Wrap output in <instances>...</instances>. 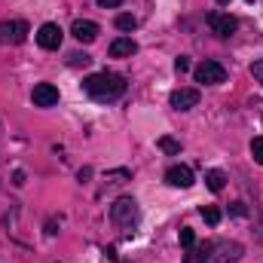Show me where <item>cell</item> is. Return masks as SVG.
Returning <instances> with one entry per match:
<instances>
[{
	"mask_svg": "<svg viewBox=\"0 0 263 263\" xmlns=\"http://www.w3.org/2000/svg\"><path fill=\"white\" fill-rule=\"evenodd\" d=\"M83 89L86 95L98 98V101H114L126 92V77L114 73V70H101V73H89L83 80Z\"/></svg>",
	"mask_w": 263,
	"mask_h": 263,
	"instance_id": "obj_1",
	"label": "cell"
},
{
	"mask_svg": "<svg viewBox=\"0 0 263 263\" xmlns=\"http://www.w3.org/2000/svg\"><path fill=\"white\" fill-rule=\"evenodd\" d=\"M110 220L123 230V233H135L138 220H141V211H138V202L132 196H120L110 205Z\"/></svg>",
	"mask_w": 263,
	"mask_h": 263,
	"instance_id": "obj_2",
	"label": "cell"
},
{
	"mask_svg": "<svg viewBox=\"0 0 263 263\" xmlns=\"http://www.w3.org/2000/svg\"><path fill=\"white\" fill-rule=\"evenodd\" d=\"M242 254H245V248L239 242H211V245L202 248L199 263H233V260H239Z\"/></svg>",
	"mask_w": 263,
	"mask_h": 263,
	"instance_id": "obj_3",
	"label": "cell"
},
{
	"mask_svg": "<svg viewBox=\"0 0 263 263\" xmlns=\"http://www.w3.org/2000/svg\"><path fill=\"white\" fill-rule=\"evenodd\" d=\"M25 40H28V22H22V18L0 22V46H6V43L18 46V43H25Z\"/></svg>",
	"mask_w": 263,
	"mask_h": 263,
	"instance_id": "obj_4",
	"label": "cell"
},
{
	"mask_svg": "<svg viewBox=\"0 0 263 263\" xmlns=\"http://www.w3.org/2000/svg\"><path fill=\"white\" fill-rule=\"evenodd\" d=\"M193 77H196V83H205V86H220V83H227V67L220 62H202L193 70Z\"/></svg>",
	"mask_w": 263,
	"mask_h": 263,
	"instance_id": "obj_5",
	"label": "cell"
},
{
	"mask_svg": "<svg viewBox=\"0 0 263 263\" xmlns=\"http://www.w3.org/2000/svg\"><path fill=\"white\" fill-rule=\"evenodd\" d=\"M205 22H208V28H211L217 37H233V34H236V28H239V22H236L230 12H217V9H214V12H208V15H205Z\"/></svg>",
	"mask_w": 263,
	"mask_h": 263,
	"instance_id": "obj_6",
	"label": "cell"
},
{
	"mask_svg": "<svg viewBox=\"0 0 263 263\" xmlns=\"http://www.w3.org/2000/svg\"><path fill=\"white\" fill-rule=\"evenodd\" d=\"M62 37H65V31H62L55 22H46V25H40V31H37V46L52 52V49L62 46Z\"/></svg>",
	"mask_w": 263,
	"mask_h": 263,
	"instance_id": "obj_7",
	"label": "cell"
},
{
	"mask_svg": "<svg viewBox=\"0 0 263 263\" xmlns=\"http://www.w3.org/2000/svg\"><path fill=\"white\" fill-rule=\"evenodd\" d=\"M31 101H34L37 107H55V104H59V89H55L52 83H37L34 92H31Z\"/></svg>",
	"mask_w": 263,
	"mask_h": 263,
	"instance_id": "obj_8",
	"label": "cell"
},
{
	"mask_svg": "<svg viewBox=\"0 0 263 263\" xmlns=\"http://www.w3.org/2000/svg\"><path fill=\"white\" fill-rule=\"evenodd\" d=\"M168 104L175 110H193L199 104V89H175L168 95Z\"/></svg>",
	"mask_w": 263,
	"mask_h": 263,
	"instance_id": "obj_9",
	"label": "cell"
},
{
	"mask_svg": "<svg viewBox=\"0 0 263 263\" xmlns=\"http://www.w3.org/2000/svg\"><path fill=\"white\" fill-rule=\"evenodd\" d=\"M165 184L168 187H178V190H187V187H193V172L187 165H172L165 172Z\"/></svg>",
	"mask_w": 263,
	"mask_h": 263,
	"instance_id": "obj_10",
	"label": "cell"
},
{
	"mask_svg": "<svg viewBox=\"0 0 263 263\" xmlns=\"http://www.w3.org/2000/svg\"><path fill=\"white\" fill-rule=\"evenodd\" d=\"M70 34H73L80 43H92V40H98V25L89 22V18H77L73 28H70Z\"/></svg>",
	"mask_w": 263,
	"mask_h": 263,
	"instance_id": "obj_11",
	"label": "cell"
},
{
	"mask_svg": "<svg viewBox=\"0 0 263 263\" xmlns=\"http://www.w3.org/2000/svg\"><path fill=\"white\" fill-rule=\"evenodd\" d=\"M138 52V43L132 40V37H117L114 43H110V55L114 59H132Z\"/></svg>",
	"mask_w": 263,
	"mask_h": 263,
	"instance_id": "obj_12",
	"label": "cell"
},
{
	"mask_svg": "<svg viewBox=\"0 0 263 263\" xmlns=\"http://www.w3.org/2000/svg\"><path fill=\"white\" fill-rule=\"evenodd\" d=\"M205 184H208V190H211V193H220V190H223V184H227V175H223L220 168H211V172L205 175Z\"/></svg>",
	"mask_w": 263,
	"mask_h": 263,
	"instance_id": "obj_13",
	"label": "cell"
},
{
	"mask_svg": "<svg viewBox=\"0 0 263 263\" xmlns=\"http://www.w3.org/2000/svg\"><path fill=\"white\" fill-rule=\"evenodd\" d=\"M156 147H159L162 153H168V156H178V153H181V141H175V138H168V135H162V138L156 141Z\"/></svg>",
	"mask_w": 263,
	"mask_h": 263,
	"instance_id": "obj_14",
	"label": "cell"
},
{
	"mask_svg": "<svg viewBox=\"0 0 263 263\" xmlns=\"http://www.w3.org/2000/svg\"><path fill=\"white\" fill-rule=\"evenodd\" d=\"M117 28H120V31H135V28H138V18H135L132 12H120V15H117Z\"/></svg>",
	"mask_w": 263,
	"mask_h": 263,
	"instance_id": "obj_15",
	"label": "cell"
},
{
	"mask_svg": "<svg viewBox=\"0 0 263 263\" xmlns=\"http://www.w3.org/2000/svg\"><path fill=\"white\" fill-rule=\"evenodd\" d=\"M202 217H205L208 227H217V223H220V211H217L214 205H202Z\"/></svg>",
	"mask_w": 263,
	"mask_h": 263,
	"instance_id": "obj_16",
	"label": "cell"
},
{
	"mask_svg": "<svg viewBox=\"0 0 263 263\" xmlns=\"http://www.w3.org/2000/svg\"><path fill=\"white\" fill-rule=\"evenodd\" d=\"M251 156H254V162L263 165V135H257V138L251 141Z\"/></svg>",
	"mask_w": 263,
	"mask_h": 263,
	"instance_id": "obj_17",
	"label": "cell"
},
{
	"mask_svg": "<svg viewBox=\"0 0 263 263\" xmlns=\"http://www.w3.org/2000/svg\"><path fill=\"white\" fill-rule=\"evenodd\" d=\"M67 62H70L73 67H80V65H89V62H92V55H86V52H70V55H67Z\"/></svg>",
	"mask_w": 263,
	"mask_h": 263,
	"instance_id": "obj_18",
	"label": "cell"
},
{
	"mask_svg": "<svg viewBox=\"0 0 263 263\" xmlns=\"http://www.w3.org/2000/svg\"><path fill=\"white\" fill-rule=\"evenodd\" d=\"M193 242H196L193 230H190V227H184V230H181V245H184V248H193Z\"/></svg>",
	"mask_w": 263,
	"mask_h": 263,
	"instance_id": "obj_19",
	"label": "cell"
},
{
	"mask_svg": "<svg viewBox=\"0 0 263 263\" xmlns=\"http://www.w3.org/2000/svg\"><path fill=\"white\" fill-rule=\"evenodd\" d=\"M175 70H178V73H187V70H190V59H187V55L175 59Z\"/></svg>",
	"mask_w": 263,
	"mask_h": 263,
	"instance_id": "obj_20",
	"label": "cell"
},
{
	"mask_svg": "<svg viewBox=\"0 0 263 263\" xmlns=\"http://www.w3.org/2000/svg\"><path fill=\"white\" fill-rule=\"evenodd\" d=\"M251 77H254V80H257V83L263 86V59H260V62H254V65H251Z\"/></svg>",
	"mask_w": 263,
	"mask_h": 263,
	"instance_id": "obj_21",
	"label": "cell"
},
{
	"mask_svg": "<svg viewBox=\"0 0 263 263\" xmlns=\"http://www.w3.org/2000/svg\"><path fill=\"white\" fill-rule=\"evenodd\" d=\"M230 211H233V214H236V217H245V214H248V208H245V205H242V202H236V205H233V208H230Z\"/></svg>",
	"mask_w": 263,
	"mask_h": 263,
	"instance_id": "obj_22",
	"label": "cell"
},
{
	"mask_svg": "<svg viewBox=\"0 0 263 263\" xmlns=\"http://www.w3.org/2000/svg\"><path fill=\"white\" fill-rule=\"evenodd\" d=\"M126 0H98V6H104V9H114V6H123Z\"/></svg>",
	"mask_w": 263,
	"mask_h": 263,
	"instance_id": "obj_23",
	"label": "cell"
},
{
	"mask_svg": "<svg viewBox=\"0 0 263 263\" xmlns=\"http://www.w3.org/2000/svg\"><path fill=\"white\" fill-rule=\"evenodd\" d=\"M217 3H230V0H217Z\"/></svg>",
	"mask_w": 263,
	"mask_h": 263,
	"instance_id": "obj_24",
	"label": "cell"
}]
</instances>
